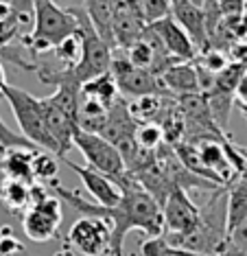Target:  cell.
I'll return each instance as SVG.
<instances>
[{"label":"cell","instance_id":"1","mask_svg":"<svg viewBox=\"0 0 247 256\" xmlns=\"http://www.w3.org/2000/svg\"><path fill=\"white\" fill-rule=\"evenodd\" d=\"M55 190V197L66 202L70 208H74L81 217H96L110 224L112 228V241H110V254L112 256H125V236L132 230H142L149 238L164 234V219L158 202L136 182V178L125 173L116 186L120 188V202L116 206H98L94 202H88L79 195V190H70L62 186L57 180L48 184Z\"/></svg>","mask_w":247,"mask_h":256},{"label":"cell","instance_id":"2","mask_svg":"<svg viewBox=\"0 0 247 256\" xmlns=\"http://www.w3.org/2000/svg\"><path fill=\"white\" fill-rule=\"evenodd\" d=\"M79 33V20L72 7L62 9L52 0H35L33 9V28L24 33L18 42L22 48L31 50L33 55H42L52 50L64 40Z\"/></svg>","mask_w":247,"mask_h":256},{"label":"cell","instance_id":"3","mask_svg":"<svg viewBox=\"0 0 247 256\" xmlns=\"http://www.w3.org/2000/svg\"><path fill=\"white\" fill-rule=\"evenodd\" d=\"M0 94L7 98L11 112L16 116V123L20 125V130H22V136H24L28 142H33L38 149L57 156V144L52 142L50 134L46 132V125H44V118H42L40 98L28 94V92L22 90L20 86H11V84L4 86Z\"/></svg>","mask_w":247,"mask_h":256},{"label":"cell","instance_id":"4","mask_svg":"<svg viewBox=\"0 0 247 256\" xmlns=\"http://www.w3.org/2000/svg\"><path fill=\"white\" fill-rule=\"evenodd\" d=\"M72 144L81 151L88 166L103 173V176H108L112 182H118L127 173L118 149L112 142L105 140V138H101L98 134H90V132H84L77 127L72 134Z\"/></svg>","mask_w":247,"mask_h":256},{"label":"cell","instance_id":"5","mask_svg":"<svg viewBox=\"0 0 247 256\" xmlns=\"http://www.w3.org/2000/svg\"><path fill=\"white\" fill-rule=\"evenodd\" d=\"M160 210L164 219V234H162L164 238L186 236L202 224V210H199V206L182 188L170 190Z\"/></svg>","mask_w":247,"mask_h":256},{"label":"cell","instance_id":"6","mask_svg":"<svg viewBox=\"0 0 247 256\" xmlns=\"http://www.w3.org/2000/svg\"><path fill=\"white\" fill-rule=\"evenodd\" d=\"M110 224L96 217H79L70 226L64 246H68L72 252H79L81 256H105L110 254Z\"/></svg>","mask_w":247,"mask_h":256},{"label":"cell","instance_id":"7","mask_svg":"<svg viewBox=\"0 0 247 256\" xmlns=\"http://www.w3.org/2000/svg\"><path fill=\"white\" fill-rule=\"evenodd\" d=\"M110 74L114 79L118 94L134 98L140 96H154V94H162V84L151 70L144 68H136L132 66L125 57H112V66H110Z\"/></svg>","mask_w":247,"mask_h":256},{"label":"cell","instance_id":"8","mask_svg":"<svg viewBox=\"0 0 247 256\" xmlns=\"http://www.w3.org/2000/svg\"><path fill=\"white\" fill-rule=\"evenodd\" d=\"M62 219V200L55 195H48L38 206H31L22 212V232L35 243H46L57 236Z\"/></svg>","mask_w":247,"mask_h":256},{"label":"cell","instance_id":"9","mask_svg":"<svg viewBox=\"0 0 247 256\" xmlns=\"http://www.w3.org/2000/svg\"><path fill=\"white\" fill-rule=\"evenodd\" d=\"M149 31L156 36V40L160 42V46L166 50L168 57H173L178 64H190L195 62L197 50L192 46L190 38L186 36V31L182 28L173 18H162L149 24Z\"/></svg>","mask_w":247,"mask_h":256},{"label":"cell","instance_id":"10","mask_svg":"<svg viewBox=\"0 0 247 256\" xmlns=\"http://www.w3.org/2000/svg\"><path fill=\"white\" fill-rule=\"evenodd\" d=\"M170 18L186 31L195 46L197 55L210 48L208 40V26H206V14L202 7L192 4L190 0H170Z\"/></svg>","mask_w":247,"mask_h":256},{"label":"cell","instance_id":"11","mask_svg":"<svg viewBox=\"0 0 247 256\" xmlns=\"http://www.w3.org/2000/svg\"><path fill=\"white\" fill-rule=\"evenodd\" d=\"M40 108H42V118L46 125V132L50 134L52 142L57 144V158H68V151L72 149V134L77 130V123L72 118H68L55 103L50 101V96L40 98Z\"/></svg>","mask_w":247,"mask_h":256},{"label":"cell","instance_id":"12","mask_svg":"<svg viewBox=\"0 0 247 256\" xmlns=\"http://www.w3.org/2000/svg\"><path fill=\"white\" fill-rule=\"evenodd\" d=\"M64 164H66L70 171H74L79 176V180L84 182L86 190L90 193V197L94 200V204H98V206H116V204L120 202V188L116 186V182H112L108 176H103V173L94 171L90 166H81L77 162L68 160V158H62Z\"/></svg>","mask_w":247,"mask_h":256},{"label":"cell","instance_id":"13","mask_svg":"<svg viewBox=\"0 0 247 256\" xmlns=\"http://www.w3.org/2000/svg\"><path fill=\"white\" fill-rule=\"evenodd\" d=\"M136 127H138V123H136V118L129 114L127 101L125 98H118V101L108 110V118H105V125H103V130L98 136L105 138V140L116 147L118 142L134 138Z\"/></svg>","mask_w":247,"mask_h":256},{"label":"cell","instance_id":"14","mask_svg":"<svg viewBox=\"0 0 247 256\" xmlns=\"http://www.w3.org/2000/svg\"><path fill=\"white\" fill-rule=\"evenodd\" d=\"M162 88H166L173 94L186 96V94H197L199 92V79H197V70L195 64H173L160 77ZM202 94V92H199Z\"/></svg>","mask_w":247,"mask_h":256},{"label":"cell","instance_id":"15","mask_svg":"<svg viewBox=\"0 0 247 256\" xmlns=\"http://www.w3.org/2000/svg\"><path fill=\"white\" fill-rule=\"evenodd\" d=\"M245 219H247V182L245 176H240L226 186V232L230 234Z\"/></svg>","mask_w":247,"mask_h":256},{"label":"cell","instance_id":"16","mask_svg":"<svg viewBox=\"0 0 247 256\" xmlns=\"http://www.w3.org/2000/svg\"><path fill=\"white\" fill-rule=\"evenodd\" d=\"M84 11L88 14V18H90L96 36L114 50L116 42H114V28H112V22H114V4L110 0H86Z\"/></svg>","mask_w":247,"mask_h":256},{"label":"cell","instance_id":"17","mask_svg":"<svg viewBox=\"0 0 247 256\" xmlns=\"http://www.w3.org/2000/svg\"><path fill=\"white\" fill-rule=\"evenodd\" d=\"M33 151L28 149H9L2 154L0 160V171L7 180H18V182L33 184V171H31Z\"/></svg>","mask_w":247,"mask_h":256},{"label":"cell","instance_id":"18","mask_svg":"<svg viewBox=\"0 0 247 256\" xmlns=\"http://www.w3.org/2000/svg\"><path fill=\"white\" fill-rule=\"evenodd\" d=\"M79 94L84 98H90V101L98 103V106L108 108V110L118 101V88H116V84H114V79H112L110 72L98 74V77L86 81V84L81 86Z\"/></svg>","mask_w":247,"mask_h":256},{"label":"cell","instance_id":"19","mask_svg":"<svg viewBox=\"0 0 247 256\" xmlns=\"http://www.w3.org/2000/svg\"><path fill=\"white\" fill-rule=\"evenodd\" d=\"M28 186L31 184L2 178V182H0V204L14 214L24 212L28 208Z\"/></svg>","mask_w":247,"mask_h":256},{"label":"cell","instance_id":"20","mask_svg":"<svg viewBox=\"0 0 247 256\" xmlns=\"http://www.w3.org/2000/svg\"><path fill=\"white\" fill-rule=\"evenodd\" d=\"M127 108L129 114L136 118V123H156V118L164 112L162 94L134 98V101H127Z\"/></svg>","mask_w":247,"mask_h":256},{"label":"cell","instance_id":"21","mask_svg":"<svg viewBox=\"0 0 247 256\" xmlns=\"http://www.w3.org/2000/svg\"><path fill=\"white\" fill-rule=\"evenodd\" d=\"M31 171H33V182L50 184L52 180H57V173H60V158L42 149L33 151Z\"/></svg>","mask_w":247,"mask_h":256},{"label":"cell","instance_id":"22","mask_svg":"<svg viewBox=\"0 0 247 256\" xmlns=\"http://www.w3.org/2000/svg\"><path fill=\"white\" fill-rule=\"evenodd\" d=\"M125 60L136 68H144V70H151L156 64V44L151 42L149 33L144 31L142 40H138L136 44H132L129 48H125Z\"/></svg>","mask_w":247,"mask_h":256},{"label":"cell","instance_id":"23","mask_svg":"<svg viewBox=\"0 0 247 256\" xmlns=\"http://www.w3.org/2000/svg\"><path fill=\"white\" fill-rule=\"evenodd\" d=\"M140 256H204L197 252H190V250L170 246L164 236H156V238H146V241H140Z\"/></svg>","mask_w":247,"mask_h":256},{"label":"cell","instance_id":"24","mask_svg":"<svg viewBox=\"0 0 247 256\" xmlns=\"http://www.w3.org/2000/svg\"><path fill=\"white\" fill-rule=\"evenodd\" d=\"M245 70H247L245 66L228 64V66L223 68L219 74H214V86H212V90H214V92H221V94L234 96V92H236V88H238L240 79H243Z\"/></svg>","mask_w":247,"mask_h":256},{"label":"cell","instance_id":"25","mask_svg":"<svg viewBox=\"0 0 247 256\" xmlns=\"http://www.w3.org/2000/svg\"><path fill=\"white\" fill-rule=\"evenodd\" d=\"M134 138H136V144L142 151H154V154L164 144V134L160 123H138Z\"/></svg>","mask_w":247,"mask_h":256},{"label":"cell","instance_id":"26","mask_svg":"<svg viewBox=\"0 0 247 256\" xmlns=\"http://www.w3.org/2000/svg\"><path fill=\"white\" fill-rule=\"evenodd\" d=\"M81 48H84V44H81V31H79L74 36H70L68 40H64L60 46H55L52 53H55V57L62 64H66V68H72V66H77V62L81 57Z\"/></svg>","mask_w":247,"mask_h":256},{"label":"cell","instance_id":"27","mask_svg":"<svg viewBox=\"0 0 247 256\" xmlns=\"http://www.w3.org/2000/svg\"><path fill=\"white\" fill-rule=\"evenodd\" d=\"M243 254H247V219L228 234L226 246H223L219 256H243Z\"/></svg>","mask_w":247,"mask_h":256},{"label":"cell","instance_id":"28","mask_svg":"<svg viewBox=\"0 0 247 256\" xmlns=\"http://www.w3.org/2000/svg\"><path fill=\"white\" fill-rule=\"evenodd\" d=\"M0 144H2L4 149H28V151H38L33 142H28L22 134H16L11 127L2 120V116H0Z\"/></svg>","mask_w":247,"mask_h":256},{"label":"cell","instance_id":"29","mask_svg":"<svg viewBox=\"0 0 247 256\" xmlns=\"http://www.w3.org/2000/svg\"><path fill=\"white\" fill-rule=\"evenodd\" d=\"M140 4H142L146 24H154V22L170 16V0H140Z\"/></svg>","mask_w":247,"mask_h":256},{"label":"cell","instance_id":"30","mask_svg":"<svg viewBox=\"0 0 247 256\" xmlns=\"http://www.w3.org/2000/svg\"><path fill=\"white\" fill-rule=\"evenodd\" d=\"M22 254H24V246L14 234V228L2 226L0 228V256H22Z\"/></svg>","mask_w":247,"mask_h":256},{"label":"cell","instance_id":"31","mask_svg":"<svg viewBox=\"0 0 247 256\" xmlns=\"http://www.w3.org/2000/svg\"><path fill=\"white\" fill-rule=\"evenodd\" d=\"M216 7L226 18H240L245 11V0H219Z\"/></svg>","mask_w":247,"mask_h":256},{"label":"cell","instance_id":"32","mask_svg":"<svg viewBox=\"0 0 247 256\" xmlns=\"http://www.w3.org/2000/svg\"><path fill=\"white\" fill-rule=\"evenodd\" d=\"M226 55H228V62L230 64H236V66L247 68V44H234Z\"/></svg>","mask_w":247,"mask_h":256},{"label":"cell","instance_id":"33","mask_svg":"<svg viewBox=\"0 0 247 256\" xmlns=\"http://www.w3.org/2000/svg\"><path fill=\"white\" fill-rule=\"evenodd\" d=\"M11 9L18 11L20 16H28L33 18V9H35V0H9Z\"/></svg>","mask_w":247,"mask_h":256},{"label":"cell","instance_id":"34","mask_svg":"<svg viewBox=\"0 0 247 256\" xmlns=\"http://www.w3.org/2000/svg\"><path fill=\"white\" fill-rule=\"evenodd\" d=\"M234 94L238 96V103H243V106H247V70L243 74V79H240V84H238V88Z\"/></svg>","mask_w":247,"mask_h":256},{"label":"cell","instance_id":"35","mask_svg":"<svg viewBox=\"0 0 247 256\" xmlns=\"http://www.w3.org/2000/svg\"><path fill=\"white\" fill-rule=\"evenodd\" d=\"M7 86V77H4V68H2V62H0V92H2V88Z\"/></svg>","mask_w":247,"mask_h":256},{"label":"cell","instance_id":"36","mask_svg":"<svg viewBox=\"0 0 247 256\" xmlns=\"http://www.w3.org/2000/svg\"><path fill=\"white\" fill-rule=\"evenodd\" d=\"M238 110L243 112V116H245V120H247V106H243V103H238Z\"/></svg>","mask_w":247,"mask_h":256},{"label":"cell","instance_id":"37","mask_svg":"<svg viewBox=\"0 0 247 256\" xmlns=\"http://www.w3.org/2000/svg\"><path fill=\"white\" fill-rule=\"evenodd\" d=\"M4 53H7V46H4V48H2V46H0V62L4 60Z\"/></svg>","mask_w":247,"mask_h":256},{"label":"cell","instance_id":"38","mask_svg":"<svg viewBox=\"0 0 247 256\" xmlns=\"http://www.w3.org/2000/svg\"><path fill=\"white\" fill-rule=\"evenodd\" d=\"M190 2H192V4H197V7H202V4H204V0H190Z\"/></svg>","mask_w":247,"mask_h":256},{"label":"cell","instance_id":"39","mask_svg":"<svg viewBox=\"0 0 247 256\" xmlns=\"http://www.w3.org/2000/svg\"><path fill=\"white\" fill-rule=\"evenodd\" d=\"M4 151H7V149H4V147H2V144H0V156H2V154H4Z\"/></svg>","mask_w":247,"mask_h":256},{"label":"cell","instance_id":"40","mask_svg":"<svg viewBox=\"0 0 247 256\" xmlns=\"http://www.w3.org/2000/svg\"><path fill=\"white\" fill-rule=\"evenodd\" d=\"M245 182H247V176H245Z\"/></svg>","mask_w":247,"mask_h":256},{"label":"cell","instance_id":"41","mask_svg":"<svg viewBox=\"0 0 247 256\" xmlns=\"http://www.w3.org/2000/svg\"><path fill=\"white\" fill-rule=\"evenodd\" d=\"M52 2H57V0H52Z\"/></svg>","mask_w":247,"mask_h":256},{"label":"cell","instance_id":"42","mask_svg":"<svg viewBox=\"0 0 247 256\" xmlns=\"http://www.w3.org/2000/svg\"><path fill=\"white\" fill-rule=\"evenodd\" d=\"M245 151H247V149H245Z\"/></svg>","mask_w":247,"mask_h":256},{"label":"cell","instance_id":"43","mask_svg":"<svg viewBox=\"0 0 247 256\" xmlns=\"http://www.w3.org/2000/svg\"><path fill=\"white\" fill-rule=\"evenodd\" d=\"M245 256H247V254H245Z\"/></svg>","mask_w":247,"mask_h":256}]
</instances>
